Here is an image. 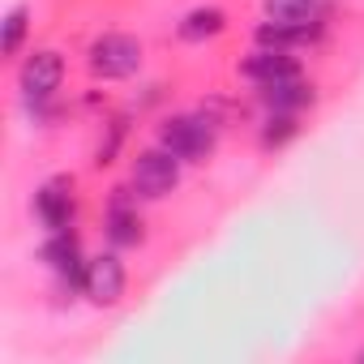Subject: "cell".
<instances>
[{"mask_svg":"<svg viewBox=\"0 0 364 364\" xmlns=\"http://www.w3.org/2000/svg\"><path fill=\"white\" fill-rule=\"evenodd\" d=\"M215 141H219V124L210 116L185 112V116H167L159 124V146L171 150L180 163H206L210 150H215Z\"/></svg>","mask_w":364,"mask_h":364,"instance_id":"cell-1","label":"cell"},{"mask_svg":"<svg viewBox=\"0 0 364 364\" xmlns=\"http://www.w3.org/2000/svg\"><path fill=\"white\" fill-rule=\"evenodd\" d=\"M86 65L99 82H124L141 69V39H133L124 31H107L90 43Z\"/></svg>","mask_w":364,"mask_h":364,"instance_id":"cell-2","label":"cell"},{"mask_svg":"<svg viewBox=\"0 0 364 364\" xmlns=\"http://www.w3.org/2000/svg\"><path fill=\"white\" fill-rule=\"evenodd\" d=\"M129 180H133V193H137V198L159 202V198H167V193L180 185V159H176L171 150H163V146L141 150V154L129 163Z\"/></svg>","mask_w":364,"mask_h":364,"instance_id":"cell-3","label":"cell"},{"mask_svg":"<svg viewBox=\"0 0 364 364\" xmlns=\"http://www.w3.org/2000/svg\"><path fill=\"white\" fill-rule=\"evenodd\" d=\"M65 82V56L52 52V48H39L22 60L18 69V86H22V99L26 103H48Z\"/></svg>","mask_w":364,"mask_h":364,"instance_id":"cell-4","label":"cell"},{"mask_svg":"<svg viewBox=\"0 0 364 364\" xmlns=\"http://www.w3.org/2000/svg\"><path fill=\"white\" fill-rule=\"evenodd\" d=\"M124 287H129V274H124V262H120L116 253H99V257L86 262L82 291H86L95 304H103V309L120 304V300H124Z\"/></svg>","mask_w":364,"mask_h":364,"instance_id":"cell-5","label":"cell"},{"mask_svg":"<svg viewBox=\"0 0 364 364\" xmlns=\"http://www.w3.org/2000/svg\"><path fill=\"white\" fill-rule=\"evenodd\" d=\"M35 215L48 232H69L77 219V198H73V176H56L35 193Z\"/></svg>","mask_w":364,"mask_h":364,"instance_id":"cell-6","label":"cell"},{"mask_svg":"<svg viewBox=\"0 0 364 364\" xmlns=\"http://www.w3.org/2000/svg\"><path fill=\"white\" fill-rule=\"evenodd\" d=\"M39 257L60 274V279H69V283H82V274H86V257H82V240L73 236V232H52L48 240H43V249H39Z\"/></svg>","mask_w":364,"mask_h":364,"instance_id":"cell-7","label":"cell"},{"mask_svg":"<svg viewBox=\"0 0 364 364\" xmlns=\"http://www.w3.org/2000/svg\"><path fill=\"white\" fill-rule=\"evenodd\" d=\"M300 65L291 52H279V48H257L249 60H240V77H249L253 86H270V82H283V77H296Z\"/></svg>","mask_w":364,"mask_h":364,"instance_id":"cell-8","label":"cell"},{"mask_svg":"<svg viewBox=\"0 0 364 364\" xmlns=\"http://www.w3.org/2000/svg\"><path fill=\"white\" fill-rule=\"evenodd\" d=\"M107 240L120 249H133L146 240V223L137 215V206H129V189H116L112 210H107Z\"/></svg>","mask_w":364,"mask_h":364,"instance_id":"cell-9","label":"cell"},{"mask_svg":"<svg viewBox=\"0 0 364 364\" xmlns=\"http://www.w3.org/2000/svg\"><path fill=\"white\" fill-rule=\"evenodd\" d=\"M262 103L270 107V112H300V107H309L313 103V86L296 73V77H283V82H270V86H262Z\"/></svg>","mask_w":364,"mask_h":364,"instance_id":"cell-10","label":"cell"},{"mask_svg":"<svg viewBox=\"0 0 364 364\" xmlns=\"http://www.w3.org/2000/svg\"><path fill=\"white\" fill-rule=\"evenodd\" d=\"M321 35V26H287V22H262L257 31H253V39H257V48H279V52H291V48H304V43H313Z\"/></svg>","mask_w":364,"mask_h":364,"instance_id":"cell-11","label":"cell"},{"mask_svg":"<svg viewBox=\"0 0 364 364\" xmlns=\"http://www.w3.org/2000/svg\"><path fill=\"white\" fill-rule=\"evenodd\" d=\"M223 31H228V14H223V9H215V5L189 9V14H185V22L176 26V35L185 39V43H206V39H215V35H223Z\"/></svg>","mask_w":364,"mask_h":364,"instance_id":"cell-12","label":"cell"},{"mask_svg":"<svg viewBox=\"0 0 364 364\" xmlns=\"http://www.w3.org/2000/svg\"><path fill=\"white\" fill-rule=\"evenodd\" d=\"M270 22L287 26H321V0H262Z\"/></svg>","mask_w":364,"mask_h":364,"instance_id":"cell-13","label":"cell"},{"mask_svg":"<svg viewBox=\"0 0 364 364\" xmlns=\"http://www.w3.org/2000/svg\"><path fill=\"white\" fill-rule=\"evenodd\" d=\"M26 31H31V9H26V5L9 9V18H5V39H0V52H5V56H18V52H22V43H26Z\"/></svg>","mask_w":364,"mask_h":364,"instance_id":"cell-14","label":"cell"},{"mask_svg":"<svg viewBox=\"0 0 364 364\" xmlns=\"http://www.w3.org/2000/svg\"><path fill=\"white\" fill-rule=\"evenodd\" d=\"M296 116L291 112H270V120H266V129H262V146L266 150H279L283 141H291L296 137Z\"/></svg>","mask_w":364,"mask_h":364,"instance_id":"cell-15","label":"cell"},{"mask_svg":"<svg viewBox=\"0 0 364 364\" xmlns=\"http://www.w3.org/2000/svg\"><path fill=\"white\" fill-rule=\"evenodd\" d=\"M120 141H124V120H112V133H107V141H99V150H95V167H107V163L116 159Z\"/></svg>","mask_w":364,"mask_h":364,"instance_id":"cell-16","label":"cell"}]
</instances>
